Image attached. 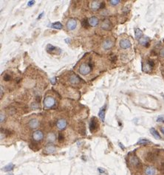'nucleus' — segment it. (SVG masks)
Masks as SVG:
<instances>
[{
	"instance_id": "20e7f679",
	"label": "nucleus",
	"mask_w": 164,
	"mask_h": 175,
	"mask_svg": "<svg viewBox=\"0 0 164 175\" xmlns=\"http://www.w3.org/2000/svg\"><path fill=\"white\" fill-rule=\"evenodd\" d=\"M55 104V99L52 97H47L44 100V105L45 107L50 108L53 107Z\"/></svg>"
},
{
	"instance_id": "6e6552de",
	"label": "nucleus",
	"mask_w": 164,
	"mask_h": 175,
	"mask_svg": "<svg viewBox=\"0 0 164 175\" xmlns=\"http://www.w3.org/2000/svg\"><path fill=\"white\" fill-rule=\"evenodd\" d=\"M57 127L60 130H63L66 128L67 126V121L64 119H60L57 122Z\"/></svg>"
},
{
	"instance_id": "1a4fd4ad",
	"label": "nucleus",
	"mask_w": 164,
	"mask_h": 175,
	"mask_svg": "<svg viewBox=\"0 0 164 175\" xmlns=\"http://www.w3.org/2000/svg\"><path fill=\"white\" fill-rule=\"evenodd\" d=\"M145 174L146 175H156L157 170L151 166H148L145 169Z\"/></svg>"
},
{
	"instance_id": "a211bd4d",
	"label": "nucleus",
	"mask_w": 164,
	"mask_h": 175,
	"mask_svg": "<svg viewBox=\"0 0 164 175\" xmlns=\"http://www.w3.org/2000/svg\"><path fill=\"white\" fill-rule=\"evenodd\" d=\"M150 132L151 134L152 135V136H153L155 139H157V140H160V139H161L160 135V134L158 133V132H157L155 129L151 128L150 129Z\"/></svg>"
},
{
	"instance_id": "9b49d317",
	"label": "nucleus",
	"mask_w": 164,
	"mask_h": 175,
	"mask_svg": "<svg viewBox=\"0 0 164 175\" xmlns=\"http://www.w3.org/2000/svg\"><path fill=\"white\" fill-rule=\"evenodd\" d=\"M105 109H106V106L101 108L98 112V116L102 122L105 121V110H106Z\"/></svg>"
},
{
	"instance_id": "c9c22d12",
	"label": "nucleus",
	"mask_w": 164,
	"mask_h": 175,
	"mask_svg": "<svg viewBox=\"0 0 164 175\" xmlns=\"http://www.w3.org/2000/svg\"><path fill=\"white\" fill-rule=\"evenodd\" d=\"M43 15H44V13H41V14H40V16H39L38 17V19H41V17L43 16Z\"/></svg>"
},
{
	"instance_id": "58836bf2",
	"label": "nucleus",
	"mask_w": 164,
	"mask_h": 175,
	"mask_svg": "<svg viewBox=\"0 0 164 175\" xmlns=\"http://www.w3.org/2000/svg\"><path fill=\"white\" fill-rule=\"evenodd\" d=\"M7 175H14L12 173H10V174H7Z\"/></svg>"
},
{
	"instance_id": "dca6fc26",
	"label": "nucleus",
	"mask_w": 164,
	"mask_h": 175,
	"mask_svg": "<svg viewBox=\"0 0 164 175\" xmlns=\"http://www.w3.org/2000/svg\"><path fill=\"white\" fill-rule=\"evenodd\" d=\"M113 45V42L111 40H106L104 42V44H103V48L104 50H109L110 49Z\"/></svg>"
},
{
	"instance_id": "e433bc0d",
	"label": "nucleus",
	"mask_w": 164,
	"mask_h": 175,
	"mask_svg": "<svg viewBox=\"0 0 164 175\" xmlns=\"http://www.w3.org/2000/svg\"><path fill=\"white\" fill-rule=\"evenodd\" d=\"M160 131H161V132L164 135V127H161V128H160Z\"/></svg>"
},
{
	"instance_id": "bb28decb",
	"label": "nucleus",
	"mask_w": 164,
	"mask_h": 175,
	"mask_svg": "<svg viewBox=\"0 0 164 175\" xmlns=\"http://www.w3.org/2000/svg\"><path fill=\"white\" fill-rule=\"evenodd\" d=\"M120 2L121 1H119V0H110L109 3L112 5H118L120 3Z\"/></svg>"
},
{
	"instance_id": "7c9ffc66",
	"label": "nucleus",
	"mask_w": 164,
	"mask_h": 175,
	"mask_svg": "<svg viewBox=\"0 0 164 175\" xmlns=\"http://www.w3.org/2000/svg\"><path fill=\"white\" fill-rule=\"evenodd\" d=\"M157 121L163 122V123H164V116H160V117H158L157 119Z\"/></svg>"
},
{
	"instance_id": "cd10ccee",
	"label": "nucleus",
	"mask_w": 164,
	"mask_h": 175,
	"mask_svg": "<svg viewBox=\"0 0 164 175\" xmlns=\"http://www.w3.org/2000/svg\"><path fill=\"white\" fill-rule=\"evenodd\" d=\"M58 141H59L60 143L62 142V140H63V139H64V136H63V135H62L61 133H59V134H58Z\"/></svg>"
},
{
	"instance_id": "aec40b11",
	"label": "nucleus",
	"mask_w": 164,
	"mask_h": 175,
	"mask_svg": "<svg viewBox=\"0 0 164 175\" xmlns=\"http://www.w3.org/2000/svg\"><path fill=\"white\" fill-rule=\"evenodd\" d=\"M57 50H58V48L54 47V46H53L52 44H48V45L47 46V50L48 53H53L54 52H56Z\"/></svg>"
},
{
	"instance_id": "f704fd0d",
	"label": "nucleus",
	"mask_w": 164,
	"mask_h": 175,
	"mask_svg": "<svg viewBox=\"0 0 164 175\" xmlns=\"http://www.w3.org/2000/svg\"><path fill=\"white\" fill-rule=\"evenodd\" d=\"M4 118H5V116H4V115L2 114V113H1V123H2L3 122V121H4Z\"/></svg>"
},
{
	"instance_id": "423d86ee",
	"label": "nucleus",
	"mask_w": 164,
	"mask_h": 175,
	"mask_svg": "<svg viewBox=\"0 0 164 175\" xmlns=\"http://www.w3.org/2000/svg\"><path fill=\"white\" fill-rule=\"evenodd\" d=\"M131 46H132L131 42L129 39H122L120 41V47L122 49H124V50L129 49V48L131 47Z\"/></svg>"
},
{
	"instance_id": "412c9836",
	"label": "nucleus",
	"mask_w": 164,
	"mask_h": 175,
	"mask_svg": "<svg viewBox=\"0 0 164 175\" xmlns=\"http://www.w3.org/2000/svg\"><path fill=\"white\" fill-rule=\"evenodd\" d=\"M135 38L137 39H140L143 36V32L139 28H136L135 30Z\"/></svg>"
},
{
	"instance_id": "2eb2a0df",
	"label": "nucleus",
	"mask_w": 164,
	"mask_h": 175,
	"mask_svg": "<svg viewBox=\"0 0 164 175\" xmlns=\"http://www.w3.org/2000/svg\"><path fill=\"white\" fill-rule=\"evenodd\" d=\"M39 124V123L38 121V120H36V119H32V120H30V121L29 122V126L31 129L37 128Z\"/></svg>"
},
{
	"instance_id": "4be33fe9",
	"label": "nucleus",
	"mask_w": 164,
	"mask_h": 175,
	"mask_svg": "<svg viewBox=\"0 0 164 175\" xmlns=\"http://www.w3.org/2000/svg\"><path fill=\"white\" fill-rule=\"evenodd\" d=\"M14 168V164H13V163H9L8 165H5V166L2 168V170H3L4 171H10L13 170V168Z\"/></svg>"
},
{
	"instance_id": "39448f33",
	"label": "nucleus",
	"mask_w": 164,
	"mask_h": 175,
	"mask_svg": "<svg viewBox=\"0 0 164 175\" xmlns=\"http://www.w3.org/2000/svg\"><path fill=\"white\" fill-rule=\"evenodd\" d=\"M44 137V135H43V132L40 131V130H37L36 132H33V138L35 141H41V140L43 139Z\"/></svg>"
},
{
	"instance_id": "c756f323",
	"label": "nucleus",
	"mask_w": 164,
	"mask_h": 175,
	"mask_svg": "<svg viewBox=\"0 0 164 175\" xmlns=\"http://www.w3.org/2000/svg\"><path fill=\"white\" fill-rule=\"evenodd\" d=\"M147 64L151 68H152L154 66V61H148V63H147Z\"/></svg>"
},
{
	"instance_id": "72a5a7b5",
	"label": "nucleus",
	"mask_w": 164,
	"mask_h": 175,
	"mask_svg": "<svg viewBox=\"0 0 164 175\" xmlns=\"http://www.w3.org/2000/svg\"><path fill=\"white\" fill-rule=\"evenodd\" d=\"M50 82H51L52 84H55V83H56V78H51V79H50Z\"/></svg>"
},
{
	"instance_id": "6ab92c4d",
	"label": "nucleus",
	"mask_w": 164,
	"mask_h": 175,
	"mask_svg": "<svg viewBox=\"0 0 164 175\" xmlns=\"http://www.w3.org/2000/svg\"><path fill=\"white\" fill-rule=\"evenodd\" d=\"M139 43L141 45H144L146 47H148L149 43V38L147 37H143L140 39H139Z\"/></svg>"
},
{
	"instance_id": "f8f14e48",
	"label": "nucleus",
	"mask_w": 164,
	"mask_h": 175,
	"mask_svg": "<svg viewBox=\"0 0 164 175\" xmlns=\"http://www.w3.org/2000/svg\"><path fill=\"white\" fill-rule=\"evenodd\" d=\"M101 27L104 29V30H111L112 28V25H111V22H109V20H105L103 22L102 25H101Z\"/></svg>"
},
{
	"instance_id": "4c0bfd02",
	"label": "nucleus",
	"mask_w": 164,
	"mask_h": 175,
	"mask_svg": "<svg viewBox=\"0 0 164 175\" xmlns=\"http://www.w3.org/2000/svg\"><path fill=\"white\" fill-rule=\"evenodd\" d=\"M1 97H2V87L1 86Z\"/></svg>"
},
{
	"instance_id": "5701e85b",
	"label": "nucleus",
	"mask_w": 164,
	"mask_h": 175,
	"mask_svg": "<svg viewBox=\"0 0 164 175\" xmlns=\"http://www.w3.org/2000/svg\"><path fill=\"white\" fill-rule=\"evenodd\" d=\"M62 27H63L62 25L60 22H55V23H53V24L50 25V27L54 28V29H57V30H61L62 28Z\"/></svg>"
},
{
	"instance_id": "393cba45",
	"label": "nucleus",
	"mask_w": 164,
	"mask_h": 175,
	"mask_svg": "<svg viewBox=\"0 0 164 175\" xmlns=\"http://www.w3.org/2000/svg\"><path fill=\"white\" fill-rule=\"evenodd\" d=\"M47 139L50 142H53L55 140V135L53 134V133H50L48 135V137H47Z\"/></svg>"
},
{
	"instance_id": "f3484780",
	"label": "nucleus",
	"mask_w": 164,
	"mask_h": 175,
	"mask_svg": "<svg viewBox=\"0 0 164 175\" xmlns=\"http://www.w3.org/2000/svg\"><path fill=\"white\" fill-rule=\"evenodd\" d=\"M55 148L53 145H50H50H47V146L45 147V148H44V151H45L47 154H52V153L55 152Z\"/></svg>"
},
{
	"instance_id": "2f4dec72",
	"label": "nucleus",
	"mask_w": 164,
	"mask_h": 175,
	"mask_svg": "<svg viewBox=\"0 0 164 175\" xmlns=\"http://www.w3.org/2000/svg\"><path fill=\"white\" fill-rule=\"evenodd\" d=\"M34 3H35V1H29V2H28V3H27V6L30 7V6L33 5H34Z\"/></svg>"
},
{
	"instance_id": "a878e982",
	"label": "nucleus",
	"mask_w": 164,
	"mask_h": 175,
	"mask_svg": "<svg viewBox=\"0 0 164 175\" xmlns=\"http://www.w3.org/2000/svg\"><path fill=\"white\" fill-rule=\"evenodd\" d=\"M81 25L82 26L84 27H87L89 25H90V23H89V20H87V19H83L81 22Z\"/></svg>"
},
{
	"instance_id": "f03ea898",
	"label": "nucleus",
	"mask_w": 164,
	"mask_h": 175,
	"mask_svg": "<svg viewBox=\"0 0 164 175\" xmlns=\"http://www.w3.org/2000/svg\"><path fill=\"white\" fill-rule=\"evenodd\" d=\"M129 162L135 168H140L142 167L140 161L139 160V159L137 157V156H135V155H133L129 158Z\"/></svg>"
},
{
	"instance_id": "9d476101",
	"label": "nucleus",
	"mask_w": 164,
	"mask_h": 175,
	"mask_svg": "<svg viewBox=\"0 0 164 175\" xmlns=\"http://www.w3.org/2000/svg\"><path fill=\"white\" fill-rule=\"evenodd\" d=\"M90 7H91V9L93 10V11H97V10H98V9H101V2H98V1H93V2H91Z\"/></svg>"
},
{
	"instance_id": "4468645a",
	"label": "nucleus",
	"mask_w": 164,
	"mask_h": 175,
	"mask_svg": "<svg viewBox=\"0 0 164 175\" xmlns=\"http://www.w3.org/2000/svg\"><path fill=\"white\" fill-rule=\"evenodd\" d=\"M69 81L72 84H76L80 82V78L76 75H72L69 77Z\"/></svg>"
},
{
	"instance_id": "b1692460",
	"label": "nucleus",
	"mask_w": 164,
	"mask_h": 175,
	"mask_svg": "<svg viewBox=\"0 0 164 175\" xmlns=\"http://www.w3.org/2000/svg\"><path fill=\"white\" fill-rule=\"evenodd\" d=\"M149 143H151V142L149 140H146V139H140L137 142V144H140V145H146V144H149Z\"/></svg>"
},
{
	"instance_id": "473e14b6",
	"label": "nucleus",
	"mask_w": 164,
	"mask_h": 175,
	"mask_svg": "<svg viewBox=\"0 0 164 175\" xmlns=\"http://www.w3.org/2000/svg\"><path fill=\"white\" fill-rule=\"evenodd\" d=\"M160 55L162 58H164V47L163 49H161V50L160 51Z\"/></svg>"
},
{
	"instance_id": "0eeeda50",
	"label": "nucleus",
	"mask_w": 164,
	"mask_h": 175,
	"mask_svg": "<svg viewBox=\"0 0 164 175\" xmlns=\"http://www.w3.org/2000/svg\"><path fill=\"white\" fill-rule=\"evenodd\" d=\"M77 26V22L75 19H69L67 23V27L69 30H73Z\"/></svg>"
},
{
	"instance_id": "f257e3e1",
	"label": "nucleus",
	"mask_w": 164,
	"mask_h": 175,
	"mask_svg": "<svg viewBox=\"0 0 164 175\" xmlns=\"http://www.w3.org/2000/svg\"><path fill=\"white\" fill-rule=\"evenodd\" d=\"M91 69H92V67H91V64L90 63H89V64L83 63L79 67L78 71H79L81 75H88L89 73H90Z\"/></svg>"
},
{
	"instance_id": "ddd939ff",
	"label": "nucleus",
	"mask_w": 164,
	"mask_h": 175,
	"mask_svg": "<svg viewBox=\"0 0 164 175\" xmlns=\"http://www.w3.org/2000/svg\"><path fill=\"white\" fill-rule=\"evenodd\" d=\"M89 23L90 25H91L92 27H96L98 24V19L96 16H93L89 19Z\"/></svg>"
},
{
	"instance_id": "c85d7f7f",
	"label": "nucleus",
	"mask_w": 164,
	"mask_h": 175,
	"mask_svg": "<svg viewBox=\"0 0 164 175\" xmlns=\"http://www.w3.org/2000/svg\"><path fill=\"white\" fill-rule=\"evenodd\" d=\"M10 79H11V76H10L8 74H5V75H4V80L5 81H10Z\"/></svg>"
},
{
	"instance_id": "7ed1b4c3",
	"label": "nucleus",
	"mask_w": 164,
	"mask_h": 175,
	"mask_svg": "<svg viewBox=\"0 0 164 175\" xmlns=\"http://www.w3.org/2000/svg\"><path fill=\"white\" fill-rule=\"evenodd\" d=\"M98 121L96 120V118L95 117H93L91 121H90V132H96V130L98 129Z\"/></svg>"
}]
</instances>
